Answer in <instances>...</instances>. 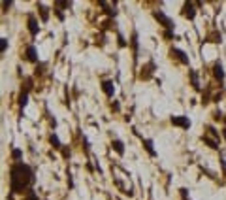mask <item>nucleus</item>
<instances>
[{
  "label": "nucleus",
  "instance_id": "f257e3e1",
  "mask_svg": "<svg viewBox=\"0 0 226 200\" xmlns=\"http://www.w3.org/2000/svg\"><path fill=\"white\" fill-rule=\"evenodd\" d=\"M34 179H36L34 170L28 164H25L21 161L15 162L9 168V191H12V194L23 193L27 187H30L34 183Z\"/></svg>",
  "mask_w": 226,
  "mask_h": 200
},
{
  "label": "nucleus",
  "instance_id": "f03ea898",
  "mask_svg": "<svg viewBox=\"0 0 226 200\" xmlns=\"http://www.w3.org/2000/svg\"><path fill=\"white\" fill-rule=\"evenodd\" d=\"M170 123L175 127H181V129H188L191 127V119L187 115H172L170 117Z\"/></svg>",
  "mask_w": 226,
  "mask_h": 200
},
{
  "label": "nucleus",
  "instance_id": "7ed1b4c3",
  "mask_svg": "<svg viewBox=\"0 0 226 200\" xmlns=\"http://www.w3.org/2000/svg\"><path fill=\"white\" fill-rule=\"evenodd\" d=\"M153 15H155V19H156V21H160V23H162V27H164V28H168V30H173V21H172V19L168 17L166 13H162L160 9H158V12H155Z\"/></svg>",
  "mask_w": 226,
  "mask_h": 200
},
{
  "label": "nucleus",
  "instance_id": "20e7f679",
  "mask_svg": "<svg viewBox=\"0 0 226 200\" xmlns=\"http://www.w3.org/2000/svg\"><path fill=\"white\" fill-rule=\"evenodd\" d=\"M155 68H156V66H155V63H153V60H149V63H147V64L141 68V72H140V78H141V79H151V78H153V72H155Z\"/></svg>",
  "mask_w": 226,
  "mask_h": 200
},
{
  "label": "nucleus",
  "instance_id": "39448f33",
  "mask_svg": "<svg viewBox=\"0 0 226 200\" xmlns=\"http://www.w3.org/2000/svg\"><path fill=\"white\" fill-rule=\"evenodd\" d=\"M181 13H183V17H187V19H191V21H192V19L196 17V9H194V4H192V2H185Z\"/></svg>",
  "mask_w": 226,
  "mask_h": 200
},
{
  "label": "nucleus",
  "instance_id": "423d86ee",
  "mask_svg": "<svg viewBox=\"0 0 226 200\" xmlns=\"http://www.w3.org/2000/svg\"><path fill=\"white\" fill-rule=\"evenodd\" d=\"M102 91L106 93L107 98H111V96L115 95V83H113L111 79H104L102 81Z\"/></svg>",
  "mask_w": 226,
  "mask_h": 200
},
{
  "label": "nucleus",
  "instance_id": "0eeeda50",
  "mask_svg": "<svg viewBox=\"0 0 226 200\" xmlns=\"http://www.w3.org/2000/svg\"><path fill=\"white\" fill-rule=\"evenodd\" d=\"M170 55H172L173 59H177V60H179L181 64H188V57H187V55L183 53L181 49H177V47H172V49H170Z\"/></svg>",
  "mask_w": 226,
  "mask_h": 200
},
{
  "label": "nucleus",
  "instance_id": "6e6552de",
  "mask_svg": "<svg viewBox=\"0 0 226 200\" xmlns=\"http://www.w3.org/2000/svg\"><path fill=\"white\" fill-rule=\"evenodd\" d=\"M25 59H27L28 63L38 64V53H36V47H34V45H28V47H27V51H25Z\"/></svg>",
  "mask_w": 226,
  "mask_h": 200
},
{
  "label": "nucleus",
  "instance_id": "1a4fd4ad",
  "mask_svg": "<svg viewBox=\"0 0 226 200\" xmlns=\"http://www.w3.org/2000/svg\"><path fill=\"white\" fill-rule=\"evenodd\" d=\"M28 32H30V36H36V34L40 32L38 19H36L34 15H28Z\"/></svg>",
  "mask_w": 226,
  "mask_h": 200
},
{
  "label": "nucleus",
  "instance_id": "9d476101",
  "mask_svg": "<svg viewBox=\"0 0 226 200\" xmlns=\"http://www.w3.org/2000/svg\"><path fill=\"white\" fill-rule=\"evenodd\" d=\"M213 74H215V78L219 79V83H222V81H224V70H222V64H220L219 60L213 64Z\"/></svg>",
  "mask_w": 226,
  "mask_h": 200
},
{
  "label": "nucleus",
  "instance_id": "9b49d317",
  "mask_svg": "<svg viewBox=\"0 0 226 200\" xmlns=\"http://www.w3.org/2000/svg\"><path fill=\"white\" fill-rule=\"evenodd\" d=\"M111 147L119 153V155H125V143H122L121 140H113L111 142Z\"/></svg>",
  "mask_w": 226,
  "mask_h": 200
},
{
  "label": "nucleus",
  "instance_id": "f8f14e48",
  "mask_svg": "<svg viewBox=\"0 0 226 200\" xmlns=\"http://www.w3.org/2000/svg\"><path fill=\"white\" fill-rule=\"evenodd\" d=\"M102 8H106V12L107 15H117V9H115V2L113 4H107V2H98Z\"/></svg>",
  "mask_w": 226,
  "mask_h": 200
},
{
  "label": "nucleus",
  "instance_id": "ddd939ff",
  "mask_svg": "<svg viewBox=\"0 0 226 200\" xmlns=\"http://www.w3.org/2000/svg\"><path fill=\"white\" fill-rule=\"evenodd\" d=\"M143 145H145V149H147V153L151 157H156V151L153 149V140H147V138H145V140H143Z\"/></svg>",
  "mask_w": 226,
  "mask_h": 200
},
{
  "label": "nucleus",
  "instance_id": "4468645a",
  "mask_svg": "<svg viewBox=\"0 0 226 200\" xmlns=\"http://www.w3.org/2000/svg\"><path fill=\"white\" fill-rule=\"evenodd\" d=\"M49 142H51V145H53L55 149H62V143H60V140H59V136H56V134H51Z\"/></svg>",
  "mask_w": 226,
  "mask_h": 200
},
{
  "label": "nucleus",
  "instance_id": "2eb2a0df",
  "mask_svg": "<svg viewBox=\"0 0 226 200\" xmlns=\"http://www.w3.org/2000/svg\"><path fill=\"white\" fill-rule=\"evenodd\" d=\"M202 140H204V143H207V145L209 147H211V149H217V147H219V142L217 140H211V138H209V136H202Z\"/></svg>",
  "mask_w": 226,
  "mask_h": 200
},
{
  "label": "nucleus",
  "instance_id": "dca6fc26",
  "mask_svg": "<svg viewBox=\"0 0 226 200\" xmlns=\"http://www.w3.org/2000/svg\"><path fill=\"white\" fill-rule=\"evenodd\" d=\"M38 9H40V15H42V21L45 23L49 19V12H47V8L43 6V4H38Z\"/></svg>",
  "mask_w": 226,
  "mask_h": 200
},
{
  "label": "nucleus",
  "instance_id": "f3484780",
  "mask_svg": "<svg viewBox=\"0 0 226 200\" xmlns=\"http://www.w3.org/2000/svg\"><path fill=\"white\" fill-rule=\"evenodd\" d=\"M188 74H191V79H192V87H194V89H196V91H200V81H198V74H196V72H194V70H191V72H188Z\"/></svg>",
  "mask_w": 226,
  "mask_h": 200
},
{
  "label": "nucleus",
  "instance_id": "a211bd4d",
  "mask_svg": "<svg viewBox=\"0 0 226 200\" xmlns=\"http://www.w3.org/2000/svg\"><path fill=\"white\" fill-rule=\"evenodd\" d=\"M27 98H28V93H23V91H21V95H19V106H21V108L27 106Z\"/></svg>",
  "mask_w": 226,
  "mask_h": 200
},
{
  "label": "nucleus",
  "instance_id": "6ab92c4d",
  "mask_svg": "<svg viewBox=\"0 0 226 200\" xmlns=\"http://www.w3.org/2000/svg\"><path fill=\"white\" fill-rule=\"evenodd\" d=\"M30 89H32V79L27 78V79H25V89H23V93H30Z\"/></svg>",
  "mask_w": 226,
  "mask_h": 200
},
{
  "label": "nucleus",
  "instance_id": "aec40b11",
  "mask_svg": "<svg viewBox=\"0 0 226 200\" xmlns=\"http://www.w3.org/2000/svg\"><path fill=\"white\" fill-rule=\"evenodd\" d=\"M21 157H23V151L21 149H13L12 151V159H15L17 162H19V159H21Z\"/></svg>",
  "mask_w": 226,
  "mask_h": 200
},
{
  "label": "nucleus",
  "instance_id": "412c9836",
  "mask_svg": "<svg viewBox=\"0 0 226 200\" xmlns=\"http://www.w3.org/2000/svg\"><path fill=\"white\" fill-rule=\"evenodd\" d=\"M25 200H38V194H36L34 191H27V194H25Z\"/></svg>",
  "mask_w": 226,
  "mask_h": 200
},
{
  "label": "nucleus",
  "instance_id": "4be33fe9",
  "mask_svg": "<svg viewBox=\"0 0 226 200\" xmlns=\"http://www.w3.org/2000/svg\"><path fill=\"white\" fill-rule=\"evenodd\" d=\"M6 49H8V40H6V38H0V51L4 53Z\"/></svg>",
  "mask_w": 226,
  "mask_h": 200
},
{
  "label": "nucleus",
  "instance_id": "5701e85b",
  "mask_svg": "<svg viewBox=\"0 0 226 200\" xmlns=\"http://www.w3.org/2000/svg\"><path fill=\"white\" fill-rule=\"evenodd\" d=\"M205 130H207V132H209V134H211V136H215V138H217V140H219V132L215 130L213 127H209V125H207V127H205Z\"/></svg>",
  "mask_w": 226,
  "mask_h": 200
},
{
  "label": "nucleus",
  "instance_id": "b1692460",
  "mask_svg": "<svg viewBox=\"0 0 226 200\" xmlns=\"http://www.w3.org/2000/svg\"><path fill=\"white\" fill-rule=\"evenodd\" d=\"M12 4H13L12 0H4V2H2V8H4V12H8V9L12 8Z\"/></svg>",
  "mask_w": 226,
  "mask_h": 200
},
{
  "label": "nucleus",
  "instance_id": "393cba45",
  "mask_svg": "<svg viewBox=\"0 0 226 200\" xmlns=\"http://www.w3.org/2000/svg\"><path fill=\"white\" fill-rule=\"evenodd\" d=\"M164 38H168V40L175 38V36H173V30H166V32H164Z\"/></svg>",
  "mask_w": 226,
  "mask_h": 200
},
{
  "label": "nucleus",
  "instance_id": "a878e982",
  "mask_svg": "<svg viewBox=\"0 0 226 200\" xmlns=\"http://www.w3.org/2000/svg\"><path fill=\"white\" fill-rule=\"evenodd\" d=\"M117 40H119V45H121V47H125V45H126V42H125V38H122L121 34L117 36Z\"/></svg>",
  "mask_w": 226,
  "mask_h": 200
},
{
  "label": "nucleus",
  "instance_id": "bb28decb",
  "mask_svg": "<svg viewBox=\"0 0 226 200\" xmlns=\"http://www.w3.org/2000/svg\"><path fill=\"white\" fill-rule=\"evenodd\" d=\"M213 119L220 121V119H222V113H220V111H215V113H213Z\"/></svg>",
  "mask_w": 226,
  "mask_h": 200
},
{
  "label": "nucleus",
  "instance_id": "cd10ccee",
  "mask_svg": "<svg viewBox=\"0 0 226 200\" xmlns=\"http://www.w3.org/2000/svg\"><path fill=\"white\" fill-rule=\"evenodd\" d=\"M55 13H56V17H59V19H60V21H62V19H64V13H62V12H60V9H55Z\"/></svg>",
  "mask_w": 226,
  "mask_h": 200
},
{
  "label": "nucleus",
  "instance_id": "c85d7f7f",
  "mask_svg": "<svg viewBox=\"0 0 226 200\" xmlns=\"http://www.w3.org/2000/svg\"><path fill=\"white\" fill-rule=\"evenodd\" d=\"M220 166H222V172H224V176H226V161H224V159H220Z\"/></svg>",
  "mask_w": 226,
  "mask_h": 200
},
{
  "label": "nucleus",
  "instance_id": "c756f323",
  "mask_svg": "<svg viewBox=\"0 0 226 200\" xmlns=\"http://www.w3.org/2000/svg\"><path fill=\"white\" fill-rule=\"evenodd\" d=\"M111 108H113L115 111H119V108H121V106H119V102H113V104H111Z\"/></svg>",
  "mask_w": 226,
  "mask_h": 200
},
{
  "label": "nucleus",
  "instance_id": "7c9ffc66",
  "mask_svg": "<svg viewBox=\"0 0 226 200\" xmlns=\"http://www.w3.org/2000/svg\"><path fill=\"white\" fill-rule=\"evenodd\" d=\"M222 136H224V140H226V129H224V130H222Z\"/></svg>",
  "mask_w": 226,
  "mask_h": 200
}]
</instances>
